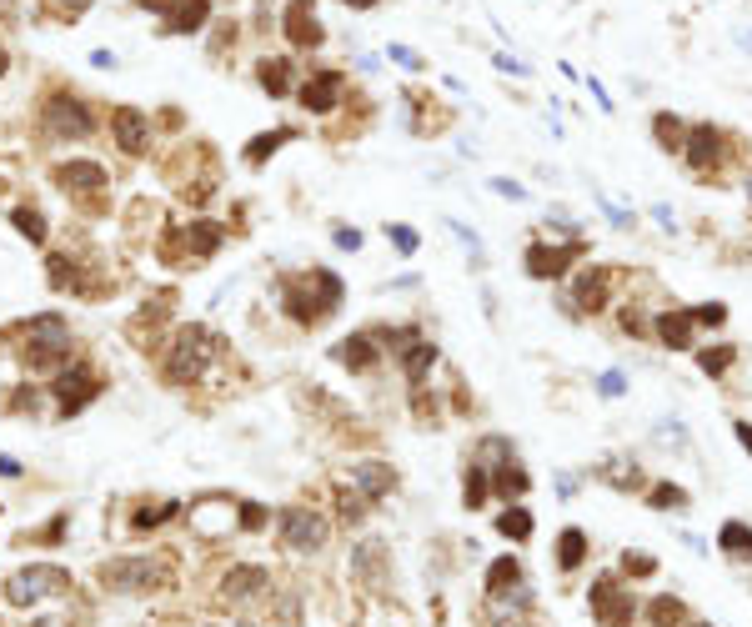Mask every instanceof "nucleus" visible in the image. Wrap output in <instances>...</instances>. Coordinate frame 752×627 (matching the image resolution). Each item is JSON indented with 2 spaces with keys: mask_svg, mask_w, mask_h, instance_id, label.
<instances>
[{
  "mask_svg": "<svg viewBox=\"0 0 752 627\" xmlns=\"http://www.w3.org/2000/svg\"><path fill=\"white\" fill-rule=\"evenodd\" d=\"M281 306H286V317H296L301 327H316V322H326L331 311L341 306V281H336V271H306V276H291L286 286H281Z\"/></svg>",
  "mask_w": 752,
  "mask_h": 627,
  "instance_id": "1",
  "label": "nucleus"
},
{
  "mask_svg": "<svg viewBox=\"0 0 752 627\" xmlns=\"http://www.w3.org/2000/svg\"><path fill=\"white\" fill-rule=\"evenodd\" d=\"M206 367H211V332L206 327H181L176 342H171V352H166V377L181 382V387H191Z\"/></svg>",
  "mask_w": 752,
  "mask_h": 627,
  "instance_id": "2",
  "label": "nucleus"
},
{
  "mask_svg": "<svg viewBox=\"0 0 752 627\" xmlns=\"http://www.w3.org/2000/svg\"><path fill=\"white\" fill-rule=\"evenodd\" d=\"M66 352H71V327L56 317V311H46V317H31L21 362H26V367H51V362H61Z\"/></svg>",
  "mask_w": 752,
  "mask_h": 627,
  "instance_id": "3",
  "label": "nucleus"
},
{
  "mask_svg": "<svg viewBox=\"0 0 752 627\" xmlns=\"http://www.w3.org/2000/svg\"><path fill=\"white\" fill-rule=\"evenodd\" d=\"M41 126H46L51 136H61V141H86V136L96 131V116H91V106H86L81 96L56 91V96H46V106H41Z\"/></svg>",
  "mask_w": 752,
  "mask_h": 627,
  "instance_id": "4",
  "label": "nucleus"
},
{
  "mask_svg": "<svg viewBox=\"0 0 752 627\" xmlns=\"http://www.w3.org/2000/svg\"><path fill=\"white\" fill-rule=\"evenodd\" d=\"M71 592V572L56 567V562H36V567H21L11 582H6V597L16 607H31V602H46V597H61Z\"/></svg>",
  "mask_w": 752,
  "mask_h": 627,
  "instance_id": "5",
  "label": "nucleus"
},
{
  "mask_svg": "<svg viewBox=\"0 0 752 627\" xmlns=\"http://www.w3.org/2000/svg\"><path fill=\"white\" fill-rule=\"evenodd\" d=\"M101 582L111 592H151V587L166 582V567L156 557H116V562L101 567Z\"/></svg>",
  "mask_w": 752,
  "mask_h": 627,
  "instance_id": "6",
  "label": "nucleus"
},
{
  "mask_svg": "<svg viewBox=\"0 0 752 627\" xmlns=\"http://www.w3.org/2000/svg\"><path fill=\"white\" fill-rule=\"evenodd\" d=\"M56 402H61V412H81L96 392H101V377L86 367V362H71V367H61V377H56Z\"/></svg>",
  "mask_w": 752,
  "mask_h": 627,
  "instance_id": "7",
  "label": "nucleus"
},
{
  "mask_svg": "<svg viewBox=\"0 0 752 627\" xmlns=\"http://www.w3.org/2000/svg\"><path fill=\"white\" fill-rule=\"evenodd\" d=\"M276 527H281L286 547H296V552H316V547H326V517H316V512H306V507H286Z\"/></svg>",
  "mask_w": 752,
  "mask_h": 627,
  "instance_id": "8",
  "label": "nucleus"
},
{
  "mask_svg": "<svg viewBox=\"0 0 752 627\" xmlns=\"http://www.w3.org/2000/svg\"><path fill=\"white\" fill-rule=\"evenodd\" d=\"M111 136H116V146H121L126 156H141V151L151 146V116L136 111V106H116V111H111Z\"/></svg>",
  "mask_w": 752,
  "mask_h": 627,
  "instance_id": "9",
  "label": "nucleus"
},
{
  "mask_svg": "<svg viewBox=\"0 0 752 627\" xmlns=\"http://www.w3.org/2000/svg\"><path fill=\"white\" fill-rule=\"evenodd\" d=\"M281 31H286V41L301 46V51H316V46L326 41V31H321V21H316V6H311V0H291L286 16H281Z\"/></svg>",
  "mask_w": 752,
  "mask_h": 627,
  "instance_id": "10",
  "label": "nucleus"
},
{
  "mask_svg": "<svg viewBox=\"0 0 752 627\" xmlns=\"http://www.w3.org/2000/svg\"><path fill=\"white\" fill-rule=\"evenodd\" d=\"M587 246L582 241H572V246H527V276H537V281H552V276H567V266L582 256Z\"/></svg>",
  "mask_w": 752,
  "mask_h": 627,
  "instance_id": "11",
  "label": "nucleus"
},
{
  "mask_svg": "<svg viewBox=\"0 0 752 627\" xmlns=\"http://www.w3.org/2000/svg\"><path fill=\"white\" fill-rule=\"evenodd\" d=\"M592 617H602L607 627H632V597L617 592V577L592 582Z\"/></svg>",
  "mask_w": 752,
  "mask_h": 627,
  "instance_id": "12",
  "label": "nucleus"
},
{
  "mask_svg": "<svg viewBox=\"0 0 752 627\" xmlns=\"http://www.w3.org/2000/svg\"><path fill=\"white\" fill-rule=\"evenodd\" d=\"M341 91H346L341 71H316V76L301 86V106H306L311 116H326V111L341 106Z\"/></svg>",
  "mask_w": 752,
  "mask_h": 627,
  "instance_id": "13",
  "label": "nucleus"
},
{
  "mask_svg": "<svg viewBox=\"0 0 752 627\" xmlns=\"http://www.w3.org/2000/svg\"><path fill=\"white\" fill-rule=\"evenodd\" d=\"M206 21H211V0H171L161 16L166 36H196Z\"/></svg>",
  "mask_w": 752,
  "mask_h": 627,
  "instance_id": "14",
  "label": "nucleus"
},
{
  "mask_svg": "<svg viewBox=\"0 0 752 627\" xmlns=\"http://www.w3.org/2000/svg\"><path fill=\"white\" fill-rule=\"evenodd\" d=\"M687 161H692V171H717L722 166V131H712V126H692L687 131Z\"/></svg>",
  "mask_w": 752,
  "mask_h": 627,
  "instance_id": "15",
  "label": "nucleus"
},
{
  "mask_svg": "<svg viewBox=\"0 0 752 627\" xmlns=\"http://www.w3.org/2000/svg\"><path fill=\"white\" fill-rule=\"evenodd\" d=\"M51 176H56V186H61V191H71V196H76V191H101V186L111 181L101 161H61Z\"/></svg>",
  "mask_w": 752,
  "mask_h": 627,
  "instance_id": "16",
  "label": "nucleus"
},
{
  "mask_svg": "<svg viewBox=\"0 0 752 627\" xmlns=\"http://www.w3.org/2000/svg\"><path fill=\"white\" fill-rule=\"evenodd\" d=\"M266 587H271L266 567L246 562V567H231V572H226V582H221V597H226V602H251V597H261Z\"/></svg>",
  "mask_w": 752,
  "mask_h": 627,
  "instance_id": "17",
  "label": "nucleus"
},
{
  "mask_svg": "<svg viewBox=\"0 0 752 627\" xmlns=\"http://www.w3.org/2000/svg\"><path fill=\"white\" fill-rule=\"evenodd\" d=\"M351 487H356L366 502H382V497L397 487V472H392L387 462H356V467H351Z\"/></svg>",
  "mask_w": 752,
  "mask_h": 627,
  "instance_id": "18",
  "label": "nucleus"
},
{
  "mask_svg": "<svg viewBox=\"0 0 752 627\" xmlns=\"http://www.w3.org/2000/svg\"><path fill=\"white\" fill-rule=\"evenodd\" d=\"M176 236H181V246H186L191 261H206V256L221 251V241H226V231H221L216 221H196V226H186V231H176Z\"/></svg>",
  "mask_w": 752,
  "mask_h": 627,
  "instance_id": "19",
  "label": "nucleus"
},
{
  "mask_svg": "<svg viewBox=\"0 0 752 627\" xmlns=\"http://www.w3.org/2000/svg\"><path fill=\"white\" fill-rule=\"evenodd\" d=\"M607 286H612V271H602V266L577 271V306L582 311H602L607 306Z\"/></svg>",
  "mask_w": 752,
  "mask_h": 627,
  "instance_id": "20",
  "label": "nucleus"
},
{
  "mask_svg": "<svg viewBox=\"0 0 752 627\" xmlns=\"http://www.w3.org/2000/svg\"><path fill=\"white\" fill-rule=\"evenodd\" d=\"M692 311H662V317H657V337L667 342V347H687L692 342Z\"/></svg>",
  "mask_w": 752,
  "mask_h": 627,
  "instance_id": "21",
  "label": "nucleus"
},
{
  "mask_svg": "<svg viewBox=\"0 0 752 627\" xmlns=\"http://www.w3.org/2000/svg\"><path fill=\"white\" fill-rule=\"evenodd\" d=\"M341 367H351V372H366V367H376V347H371V337H346L336 352H331Z\"/></svg>",
  "mask_w": 752,
  "mask_h": 627,
  "instance_id": "22",
  "label": "nucleus"
},
{
  "mask_svg": "<svg viewBox=\"0 0 752 627\" xmlns=\"http://www.w3.org/2000/svg\"><path fill=\"white\" fill-rule=\"evenodd\" d=\"M256 76H261V91H266V96H286V91H291V61H281V56H276V61H261Z\"/></svg>",
  "mask_w": 752,
  "mask_h": 627,
  "instance_id": "23",
  "label": "nucleus"
},
{
  "mask_svg": "<svg viewBox=\"0 0 752 627\" xmlns=\"http://www.w3.org/2000/svg\"><path fill=\"white\" fill-rule=\"evenodd\" d=\"M432 367H437V347H427V342H412V347L402 352V372H407V382H422Z\"/></svg>",
  "mask_w": 752,
  "mask_h": 627,
  "instance_id": "24",
  "label": "nucleus"
},
{
  "mask_svg": "<svg viewBox=\"0 0 752 627\" xmlns=\"http://www.w3.org/2000/svg\"><path fill=\"white\" fill-rule=\"evenodd\" d=\"M582 557H587V537H582V527H567L557 537V567L572 572V567H582Z\"/></svg>",
  "mask_w": 752,
  "mask_h": 627,
  "instance_id": "25",
  "label": "nucleus"
},
{
  "mask_svg": "<svg viewBox=\"0 0 752 627\" xmlns=\"http://www.w3.org/2000/svg\"><path fill=\"white\" fill-rule=\"evenodd\" d=\"M717 547H722L727 557H752V527H747V522H722Z\"/></svg>",
  "mask_w": 752,
  "mask_h": 627,
  "instance_id": "26",
  "label": "nucleus"
},
{
  "mask_svg": "<svg viewBox=\"0 0 752 627\" xmlns=\"http://www.w3.org/2000/svg\"><path fill=\"white\" fill-rule=\"evenodd\" d=\"M11 226H16L26 241H36V246L46 241V216H41L36 206H11Z\"/></svg>",
  "mask_w": 752,
  "mask_h": 627,
  "instance_id": "27",
  "label": "nucleus"
},
{
  "mask_svg": "<svg viewBox=\"0 0 752 627\" xmlns=\"http://www.w3.org/2000/svg\"><path fill=\"white\" fill-rule=\"evenodd\" d=\"M497 532L512 537V542H527V537H532V512H527V507H507V512L497 517Z\"/></svg>",
  "mask_w": 752,
  "mask_h": 627,
  "instance_id": "28",
  "label": "nucleus"
},
{
  "mask_svg": "<svg viewBox=\"0 0 752 627\" xmlns=\"http://www.w3.org/2000/svg\"><path fill=\"white\" fill-rule=\"evenodd\" d=\"M517 577H522L517 557H497V562H492V572H487V592H492V597H502V592H507Z\"/></svg>",
  "mask_w": 752,
  "mask_h": 627,
  "instance_id": "29",
  "label": "nucleus"
},
{
  "mask_svg": "<svg viewBox=\"0 0 752 627\" xmlns=\"http://www.w3.org/2000/svg\"><path fill=\"white\" fill-rule=\"evenodd\" d=\"M286 141H291V131H271V136H256V141H246V161H251V166H261V161H266V156H276V151H281Z\"/></svg>",
  "mask_w": 752,
  "mask_h": 627,
  "instance_id": "30",
  "label": "nucleus"
},
{
  "mask_svg": "<svg viewBox=\"0 0 752 627\" xmlns=\"http://www.w3.org/2000/svg\"><path fill=\"white\" fill-rule=\"evenodd\" d=\"M527 487H532V477H527L517 462H502V467H497V492H502V497H522Z\"/></svg>",
  "mask_w": 752,
  "mask_h": 627,
  "instance_id": "31",
  "label": "nucleus"
},
{
  "mask_svg": "<svg viewBox=\"0 0 752 627\" xmlns=\"http://www.w3.org/2000/svg\"><path fill=\"white\" fill-rule=\"evenodd\" d=\"M46 271H51V286H56V291H71V286H81V276H76L81 266H76L71 256H51V261H46Z\"/></svg>",
  "mask_w": 752,
  "mask_h": 627,
  "instance_id": "32",
  "label": "nucleus"
},
{
  "mask_svg": "<svg viewBox=\"0 0 752 627\" xmlns=\"http://www.w3.org/2000/svg\"><path fill=\"white\" fill-rule=\"evenodd\" d=\"M682 617H687V607H682L677 597H657V602H652V612H647V622H652V627H677Z\"/></svg>",
  "mask_w": 752,
  "mask_h": 627,
  "instance_id": "33",
  "label": "nucleus"
},
{
  "mask_svg": "<svg viewBox=\"0 0 752 627\" xmlns=\"http://www.w3.org/2000/svg\"><path fill=\"white\" fill-rule=\"evenodd\" d=\"M732 357H737L732 347H702V352H697V367H702L707 377H722V372L732 367Z\"/></svg>",
  "mask_w": 752,
  "mask_h": 627,
  "instance_id": "34",
  "label": "nucleus"
},
{
  "mask_svg": "<svg viewBox=\"0 0 752 627\" xmlns=\"http://www.w3.org/2000/svg\"><path fill=\"white\" fill-rule=\"evenodd\" d=\"M652 131H657V141H662V146H667V151H672V146H682V141H687V131H682V121H677V116H672V111H662V116H657V121H652Z\"/></svg>",
  "mask_w": 752,
  "mask_h": 627,
  "instance_id": "35",
  "label": "nucleus"
},
{
  "mask_svg": "<svg viewBox=\"0 0 752 627\" xmlns=\"http://www.w3.org/2000/svg\"><path fill=\"white\" fill-rule=\"evenodd\" d=\"M462 502H467V507H482V502H487V472H482V467H467V482H462Z\"/></svg>",
  "mask_w": 752,
  "mask_h": 627,
  "instance_id": "36",
  "label": "nucleus"
},
{
  "mask_svg": "<svg viewBox=\"0 0 752 627\" xmlns=\"http://www.w3.org/2000/svg\"><path fill=\"white\" fill-rule=\"evenodd\" d=\"M176 512H181L176 502H161V507H141V512L131 517V527H136V532H146V527H161V522H166V517H176Z\"/></svg>",
  "mask_w": 752,
  "mask_h": 627,
  "instance_id": "37",
  "label": "nucleus"
},
{
  "mask_svg": "<svg viewBox=\"0 0 752 627\" xmlns=\"http://www.w3.org/2000/svg\"><path fill=\"white\" fill-rule=\"evenodd\" d=\"M336 507H341V517H346V522H361V512H366V497H361L356 487H341V492H336Z\"/></svg>",
  "mask_w": 752,
  "mask_h": 627,
  "instance_id": "38",
  "label": "nucleus"
},
{
  "mask_svg": "<svg viewBox=\"0 0 752 627\" xmlns=\"http://www.w3.org/2000/svg\"><path fill=\"white\" fill-rule=\"evenodd\" d=\"M46 11H51L56 21H81V16L91 11V0H46Z\"/></svg>",
  "mask_w": 752,
  "mask_h": 627,
  "instance_id": "39",
  "label": "nucleus"
},
{
  "mask_svg": "<svg viewBox=\"0 0 752 627\" xmlns=\"http://www.w3.org/2000/svg\"><path fill=\"white\" fill-rule=\"evenodd\" d=\"M692 322H697V327H722V322H727V306H722V301H702V306L692 311Z\"/></svg>",
  "mask_w": 752,
  "mask_h": 627,
  "instance_id": "40",
  "label": "nucleus"
},
{
  "mask_svg": "<svg viewBox=\"0 0 752 627\" xmlns=\"http://www.w3.org/2000/svg\"><path fill=\"white\" fill-rule=\"evenodd\" d=\"M622 567H627V577H652V572H657V557H647V552H627V557H622Z\"/></svg>",
  "mask_w": 752,
  "mask_h": 627,
  "instance_id": "41",
  "label": "nucleus"
},
{
  "mask_svg": "<svg viewBox=\"0 0 752 627\" xmlns=\"http://www.w3.org/2000/svg\"><path fill=\"white\" fill-rule=\"evenodd\" d=\"M682 502H687V492H682V487H672V482L652 487V507H682Z\"/></svg>",
  "mask_w": 752,
  "mask_h": 627,
  "instance_id": "42",
  "label": "nucleus"
},
{
  "mask_svg": "<svg viewBox=\"0 0 752 627\" xmlns=\"http://www.w3.org/2000/svg\"><path fill=\"white\" fill-rule=\"evenodd\" d=\"M387 236L397 241V251H407V256L417 251V231H412V226H402V221H397V226H387Z\"/></svg>",
  "mask_w": 752,
  "mask_h": 627,
  "instance_id": "43",
  "label": "nucleus"
},
{
  "mask_svg": "<svg viewBox=\"0 0 752 627\" xmlns=\"http://www.w3.org/2000/svg\"><path fill=\"white\" fill-rule=\"evenodd\" d=\"M241 527H246V532H261V527H266V507H256V502H241Z\"/></svg>",
  "mask_w": 752,
  "mask_h": 627,
  "instance_id": "44",
  "label": "nucleus"
},
{
  "mask_svg": "<svg viewBox=\"0 0 752 627\" xmlns=\"http://www.w3.org/2000/svg\"><path fill=\"white\" fill-rule=\"evenodd\" d=\"M492 191H497V196H507V201H522V196H527V191H522L517 181H507V176H492Z\"/></svg>",
  "mask_w": 752,
  "mask_h": 627,
  "instance_id": "45",
  "label": "nucleus"
},
{
  "mask_svg": "<svg viewBox=\"0 0 752 627\" xmlns=\"http://www.w3.org/2000/svg\"><path fill=\"white\" fill-rule=\"evenodd\" d=\"M336 246H341V251H356V246H361V231H356V226H336Z\"/></svg>",
  "mask_w": 752,
  "mask_h": 627,
  "instance_id": "46",
  "label": "nucleus"
},
{
  "mask_svg": "<svg viewBox=\"0 0 752 627\" xmlns=\"http://www.w3.org/2000/svg\"><path fill=\"white\" fill-rule=\"evenodd\" d=\"M597 387H602V397H617V392H622V377H617V372H607Z\"/></svg>",
  "mask_w": 752,
  "mask_h": 627,
  "instance_id": "47",
  "label": "nucleus"
},
{
  "mask_svg": "<svg viewBox=\"0 0 752 627\" xmlns=\"http://www.w3.org/2000/svg\"><path fill=\"white\" fill-rule=\"evenodd\" d=\"M732 432H737V442H742V447H747V452H752V422H737V427H732Z\"/></svg>",
  "mask_w": 752,
  "mask_h": 627,
  "instance_id": "48",
  "label": "nucleus"
},
{
  "mask_svg": "<svg viewBox=\"0 0 752 627\" xmlns=\"http://www.w3.org/2000/svg\"><path fill=\"white\" fill-rule=\"evenodd\" d=\"M346 6H351V11H371V6H376V0H346Z\"/></svg>",
  "mask_w": 752,
  "mask_h": 627,
  "instance_id": "49",
  "label": "nucleus"
},
{
  "mask_svg": "<svg viewBox=\"0 0 752 627\" xmlns=\"http://www.w3.org/2000/svg\"><path fill=\"white\" fill-rule=\"evenodd\" d=\"M6 66H11V56H6V46H0V76H6Z\"/></svg>",
  "mask_w": 752,
  "mask_h": 627,
  "instance_id": "50",
  "label": "nucleus"
},
{
  "mask_svg": "<svg viewBox=\"0 0 752 627\" xmlns=\"http://www.w3.org/2000/svg\"><path fill=\"white\" fill-rule=\"evenodd\" d=\"M41 627H61V622H41Z\"/></svg>",
  "mask_w": 752,
  "mask_h": 627,
  "instance_id": "51",
  "label": "nucleus"
},
{
  "mask_svg": "<svg viewBox=\"0 0 752 627\" xmlns=\"http://www.w3.org/2000/svg\"><path fill=\"white\" fill-rule=\"evenodd\" d=\"M692 627H712V622H692Z\"/></svg>",
  "mask_w": 752,
  "mask_h": 627,
  "instance_id": "52",
  "label": "nucleus"
},
{
  "mask_svg": "<svg viewBox=\"0 0 752 627\" xmlns=\"http://www.w3.org/2000/svg\"><path fill=\"white\" fill-rule=\"evenodd\" d=\"M236 627H251V622H236Z\"/></svg>",
  "mask_w": 752,
  "mask_h": 627,
  "instance_id": "53",
  "label": "nucleus"
},
{
  "mask_svg": "<svg viewBox=\"0 0 752 627\" xmlns=\"http://www.w3.org/2000/svg\"><path fill=\"white\" fill-rule=\"evenodd\" d=\"M747 196H752V181H747Z\"/></svg>",
  "mask_w": 752,
  "mask_h": 627,
  "instance_id": "54",
  "label": "nucleus"
},
{
  "mask_svg": "<svg viewBox=\"0 0 752 627\" xmlns=\"http://www.w3.org/2000/svg\"><path fill=\"white\" fill-rule=\"evenodd\" d=\"M517 627H522V622H517Z\"/></svg>",
  "mask_w": 752,
  "mask_h": 627,
  "instance_id": "55",
  "label": "nucleus"
}]
</instances>
